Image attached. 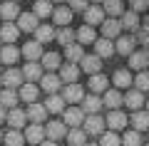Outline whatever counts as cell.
I'll list each match as a JSON object with an SVG mask.
<instances>
[{
	"label": "cell",
	"mask_w": 149,
	"mask_h": 146,
	"mask_svg": "<svg viewBox=\"0 0 149 146\" xmlns=\"http://www.w3.org/2000/svg\"><path fill=\"white\" fill-rule=\"evenodd\" d=\"M85 146H100V144H85Z\"/></svg>",
	"instance_id": "11a10c76"
},
{
	"label": "cell",
	"mask_w": 149,
	"mask_h": 146,
	"mask_svg": "<svg viewBox=\"0 0 149 146\" xmlns=\"http://www.w3.org/2000/svg\"><path fill=\"white\" fill-rule=\"evenodd\" d=\"M65 102H70V104H77V102H82V97H85V89L80 87V84H67L65 87V94H60Z\"/></svg>",
	"instance_id": "3957f363"
},
{
	"label": "cell",
	"mask_w": 149,
	"mask_h": 146,
	"mask_svg": "<svg viewBox=\"0 0 149 146\" xmlns=\"http://www.w3.org/2000/svg\"><path fill=\"white\" fill-rule=\"evenodd\" d=\"M82 55H85V50H82V45H74V42H70V45H65V57L70 60V62H80Z\"/></svg>",
	"instance_id": "d6a6232c"
},
{
	"label": "cell",
	"mask_w": 149,
	"mask_h": 146,
	"mask_svg": "<svg viewBox=\"0 0 149 146\" xmlns=\"http://www.w3.org/2000/svg\"><path fill=\"white\" fill-rule=\"evenodd\" d=\"M3 139H5V146H22L25 136H22V134H20L17 129H13V131H8V134L3 136Z\"/></svg>",
	"instance_id": "60d3db41"
},
{
	"label": "cell",
	"mask_w": 149,
	"mask_h": 146,
	"mask_svg": "<svg viewBox=\"0 0 149 146\" xmlns=\"http://www.w3.org/2000/svg\"><path fill=\"white\" fill-rule=\"evenodd\" d=\"M40 146H57V144H55V141H45V139H42V141H40Z\"/></svg>",
	"instance_id": "816d5d0a"
},
{
	"label": "cell",
	"mask_w": 149,
	"mask_h": 146,
	"mask_svg": "<svg viewBox=\"0 0 149 146\" xmlns=\"http://www.w3.org/2000/svg\"><path fill=\"white\" fill-rule=\"evenodd\" d=\"M45 114H47V111H45V107H42V104H35V102H32L30 109L25 111V116L32 121V124H42V121H45Z\"/></svg>",
	"instance_id": "603a6c76"
},
{
	"label": "cell",
	"mask_w": 149,
	"mask_h": 146,
	"mask_svg": "<svg viewBox=\"0 0 149 146\" xmlns=\"http://www.w3.org/2000/svg\"><path fill=\"white\" fill-rule=\"evenodd\" d=\"M0 139H3V134H0Z\"/></svg>",
	"instance_id": "91938a15"
},
{
	"label": "cell",
	"mask_w": 149,
	"mask_h": 146,
	"mask_svg": "<svg viewBox=\"0 0 149 146\" xmlns=\"http://www.w3.org/2000/svg\"><path fill=\"white\" fill-rule=\"evenodd\" d=\"M0 15H3V22H13L17 15H20V10H17V3H15V0H8V3H3V5H0Z\"/></svg>",
	"instance_id": "9a60e30c"
},
{
	"label": "cell",
	"mask_w": 149,
	"mask_h": 146,
	"mask_svg": "<svg viewBox=\"0 0 149 146\" xmlns=\"http://www.w3.org/2000/svg\"><path fill=\"white\" fill-rule=\"evenodd\" d=\"M129 5H132L134 12H144L149 8V0H129Z\"/></svg>",
	"instance_id": "7dc6e473"
},
{
	"label": "cell",
	"mask_w": 149,
	"mask_h": 146,
	"mask_svg": "<svg viewBox=\"0 0 149 146\" xmlns=\"http://www.w3.org/2000/svg\"><path fill=\"white\" fill-rule=\"evenodd\" d=\"M15 20H17V30H20V32H32L37 25H40V22H37V17L32 15V12H20Z\"/></svg>",
	"instance_id": "277c9868"
},
{
	"label": "cell",
	"mask_w": 149,
	"mask_h": 146,
	"mask_svg": "<svg viewBox=\"0 0 149 146\" xmlns=\"http://www.w3.org/2000/svg\"><path fill=\"white\" fill-rule=\"evenodd\" d=\"M32 32H35V40L40 42V45H42V42L55 40V27H52V25H37Z\"/></svg>",
	"instance_id": "484cf974"
},
{
	"label": "cell",
	"mask_w": 149,
	"mask_h": 146,
	"mask_svg": "<svg viewBox=\"0 0 149 146\" xmlns=\"http://www.w3.org/2000/svg\"><path fill=\"white\" fill-rule=\"evenodd\" d=\"M42 67H45V69H57V67H60V55H57V52L42 55Z\"/></svg>",
	"instance_id": "ee69618b"
},
{
	"label": "cell",
	"mask_w": 149,
	"mask_h": 146,
	"mask_svg": "<svg viewBox=\"0 0 149 146\" xmlns=\"http://www.w3.org/2000/svg\"><path fill=\"white\" fill-rule=\"evenodd\" d=\"M95 3H102V0H95Z\"/></svg>",
	"instance_id": "6f0895ef"
},
{
	"label": "cell",
	"mask_w": 149,
	"mask_h": 146,
	"mask_svg": "<svg viewBox=\"0 0 149 146\" xmlns=\"http://www.w3.org/2000/svg\"><path fill=\"white\" fill-rule=\"evenodd\" d=\"M122 104H127L129 109H139V107L144 104V92H139V89H132V92L122 94Z\"/></svg>",
	"instance_id": "30bf717a"
},
{
	"label": "cell",
	"mask_w": 149,
	"mask_h": 146,
	"mask_svg": "<svg viewBox=\"0 0 149 146\" xmlns=\"http://www.w3.org/2000/svg\"><path fill=\"white\" fill-rule=\"evenodd\" d=\"M134 84H137L139 92H147V89H149V72H144V69H142V72L137 74V79H134Z\"/></svg>",
	"instance_id": "bcb514c9"
},
{
	"label": "cell",
	"mask_w": 149,
	"mask_h": 146,
	"mask_svg": "<svg viewBox=\"0 0 149 146\" xmlns=\"http://www.w3.org/2000/svg\"><path fill=\"white\" fill-rule=\"evenodd\" d=\"M45 111H52V114H62V109H65V99L60 97V94H50L47 97V102H45Z\"/></svg>",
	"instance_id": "cb8c5ba5"
},
{
	"label": "cell",
	"mask_w": 149,
	"mask_h": 146,
	"mask_svg": "<svg viewBox=\"0 0 149 146\" xmlns=\"http://www.w3.org/2000/svg\"><path fill=\"white\" fill-rule=\"evenodd\" d=\"M60 82H67V84H72V82H77V77H80V67L74 62H70V64H65L62 69H60Z\"/></svg>",
	"instance_id": "7c38bea8"
},
{
	"label": "cell",
	"mask_w": 149,
	"mask_h": 146,
	"mask_svg": "<svg viewBox=\"0 0 149 146\" xmlns=\"http://www.w3.org/2000/svg\"><path fill=\"white\" fill-rule=\"evenodd\" d=\"M85 139H87V134L82 129H77L74 126L72 131H67V141H70V146H85Z\"/></svg>",
	"instance_id": "74e56055"
},
{
	"label": "cell",
	"mask_w": 149,
	"mask_h": 146,
	"mask_svg": "<svg viewBox=\"0 0 149 146\" xmlns=\"http://www.w3.org/2000/svg\"><path fill=\"white\" fill-rule=\"evenodd\" d=\"M15 3H17V0H15Z\"/></svg>",
	"instance_id": "94428289"
},
{
	"label": "cell",
	"mask_w": 149,
	"mask_h": 146,
	"mask_svg": "<svg viewBox=\"0 0 149 146\" xmlns=\"http://www.w3.org/2000/svg\"><path fill=\"white\" fill-rule=\"evenodd\" d=\"M55 40H57L60 45H70V42L74 40V32L70 30V27H60V30L55 32Z\"/></svg>",
	"instance_id": "7bdbcfd3"
},
{
	"label": "cell",
	"mask_w": 149,
	"mask_h": 146,
	"mask_svg": "<svg viewBox=\"0 0 149 146\" xmlns=\"http://www.w3.org/2000/svg\"><path fill=\"white\" fill-rule=\"evenodd\" d=\"M147 107H149V102H147ZM147 111H149V109H147Z\"/></svg>",
	"instance_id": "680465c9"
},
{
	"label": "cell",
	"mask_w": 149,
	"mask_h": 146,
	"mask_svg": "<svg viewBox=\"0 0 149 146\" xmlns=\"http://www.w3.org/2000/svg\"><path fill=\"white\" fill-rule=\"evenodd\" d=\"M134 37H129V35H122L117 42H114V52H119V55H132L134 52Z\"/></svg>",
	"instance_id": "2e32d148"
},
{
	"label": "cell",
	"mask_w": 149,
	"mask_h": 146,
	"mask_svg": "<svg viewBox=\"0 0 149 146\" xmlns=\"http://www.w3.org/2000/svg\"><path fill=\"white\" fill-rule=\"evenodd\" d=\"M95 52H97V57H112L114 55V42L112 40H107V37H100V40H95Z\"/></svg>",
	"instance_id": "ba28073f"
},
{
	"label": "cell",
	"mask_w": 149,
	"mask_h": 146,
	"mask_svg": "<svg viewBox=\"0 0 149 146\" xmlns=\"http://www.w3.org/2000/svg\"><path fill=\"white\" fill-rule=\"evenodd\" d=\"M5 116H8V121H10L13 129H20V126H25V119H27L25 111H22V109H15V107H13V111H10V114H5Z\"/></svg>",
	"instance_id": "836d02e7"
},
{
	"label": "cell",
	"mask_w": 149,
	"mask_h": 146,
	"mask_svg": "<svg viewBox=\"0 0 149 146\" xmlns=\"http://www.w3.org/2000/svg\"><path fill=\"white\" fill-rule=\"evenodd\" d=\"M22 136H25L30 144H40V141H42V136H45V129H42L40 124H30V126L25 129V134H22Z\"/></svg>",
	"instance_id": "4dcf8cb0"
},
{
	"label": "cell",
	"mask_w": 149,
	"mask_h": 146,
	"mask_svg": "<svg viewBox=\"0 0 149 146\" xmlns=\"http://www.w3.org/2000/svg\"><path fill=\"white\" fill-rule=\"evenodd\" d=\"M0 84H3V82H0Z\"/></svg>",
	"instance_id": "6125c7cd"
},
{
	"label": "cell",
	"mask_w": 149,
	"mask_h": 146,
	"mask_svg": "<svg viewBox=\"0 0 149 146\" xmlns=\"http://www.w3.org/2000/svg\"><path fill=\"white\" fill-rule=\"evenodd\" d=\"M134 121V131H147L149 129V111H137L132 116Z\"/></svg>",
	"instance_id": "d590c367"
},
{
	"label": "cell",
	"mask_w": 149,
	"mask_h": 146,
	"mask_svg": "<svg viewBox=\"0 0 149 146\" xmlns=\"http://www.w3.org/2000/svg\"><path fill=\"white\" fill-rule=\"evenodd\" d=\"M0 121H5V107H0Z\"/></svg>",
	"instance_id": "f5cc1de1"
},
{
	"label": "cell",
	"mask_w": 149,
	"mask_h": 146,
	"mask_svg": "<svg viewBox=\"0 0 149 146\" xmlns=\"http://www.w3.org/2000/svg\"><path fill=\"white\" fill-rule=\"evenodd\" d=\"M107 124H109V129H112V131H119V129H124V126H127V116H124L122 111L112 109V114L107 116Z\"/></svg>",
	"instance_id": "83f0119b"
},
{
	"label": "cell",
	"mask_w": 149,
	"mask_h": 146,
	"mask_svg": "<svg viewBox=\"0 0 149 146\" xmlns=\"http://www.w3.org/2000/svg\"><path fill=\"white\" fill-rule=\"evenodd\" d=\"M90 5V0H70V10H85V8Z\"/></svg>",
	"instance_id": "681fc988"
},
{
	"label": "cell",
	"mask_w": 149,
	"mask_h": 146,
	"mask_svg": "<svg viewBox=\"0 0 149 146\" xmlns=\"http://www.w3.org/2000/svg\"><path fill=\"white\" fill-rule=\"evenodd\" d=\"M100 146H119V136L114 131H102V139H100Z\"/></svg>",
	"instance_id": "f6af8a7d"
},
{
	"label": "cell",
	"mask_w": 149,
	"mask_h": 146,
	"mask_svg": "<svg viewBox=\"0 0 149 146\" xmlns=\"http://www.w3.org/2000/svg\"><path fill=\"white\" fill-rule=\"evenodd\" d=\"M114 84H117L119 89L129 87V84H132V74H129L127 69H117V72H114Z\"/></svg>",
	"instance_id": "b9f144b4"
},
{
	"label": "cell",
	"mask_w": 149,
	"mask_h": 146,
	"mask_svg": "<svg viewBox=\"0 0 149 146\" xmlns=\"http://www.w3.org/2000/svg\"><path fill=\"white\" fill-rule=\"evenodd\" d=\"M15 104H17V94H15V89L5 87L3 92H0V107H15Z\"/></svg>",
	"instance_id": "8d00e7d4"
},
{
	"label": "cell",
	"mask_w": 149,
	"mask_h": 146,
	"mask_svg": "<svg viewBox=\"0 0 149 146\" xmlns=\"http://www.w3.org/2000/svg\"><path fill=\"white\" fill-rule=\"evenodd\" d=\"M85 124V134H102L104 131V119L100 114H90L87 119H82Z\"/></svg>",
	"instance_id": "7a4b0ae2"
},
{
	"label": "cell",
	"mask_w": 149,
	"mask_h": 146,
	"mask_svg": "<svg viewBox=\"0 0 149 146\" xmlns=\"http://www.w3.org/2000/svg\"><path fill=\"white\" fill-rule=\"evenodd\" d=\"M102 35L107 37V40H112V37H119V32H122V27H119V20H114V17H109V20H102Z\"/></svg>",
	"instance_id": "4fadbf2b"
},
{
	"label": "cell",
	"mask_w": 149,
	"mask_h": 146,
	"mask_svg": "<svg viewBox=\"0 0 149 146\" xmlns=\"http://www.w3.org/2000/svg\"><path fill=\"white\" fill-rule=\"evenodd\" d=\"M90 89H92V92H104V89H107V77H104V74H100V72L92 74V79H90Z\"/></svg>",
	"instance_id": "ab89813d"
},
{
	"label": "cell",
	"mask_w": 149,
	"mask_h": 146,
	"mask_svg": "<svg viewBox=\"0 0 149 146\" xmlns=\"http://www.w3.org/2000/svg\"><path fill=\"white\" fill-rule=\"evenodd\" d=\"M52 3H65V0H52Z\"/></svg>",
	"instance_id": "9f6ffc18"
},
{
	"label": "cell",
	"mask_w": 149,
	"mask_h": 146,
	"mask_svg": "<svg viewBox=\"0 0 149 146\" xmlns=\"http://www.w3.org/2000/svg\"><path fill=\"white\" fill-rule=\"evenodd\" d=\"M0 82L5 84V87H10V89H13V87H20V84L25 82V79H22V72H20V69L10 67L5 74H3V77H0Z\"/></svg>",
	"instance_id": "8fae6325"
},
{
	"label": "cell",
	"mask_w": 149,
	"mask_h": 146,
	"mask_svg": "<svg viewBox=\"0 0 149 146\" xmlns=\"http://www.w3.org/2000/svg\"><path fill=\"white\" fill-rule=\"evenodd\" d=\"M119 104H122V92H119V89H104V99H102V107L117 109Z\"/></svg>",
	"instance_id": "44dd1931"
},
{
	"label": "cell",
	"mask_w": 149,
	"mask_h": 146,
	"mask_svg": "<svg viewBox=\"0 0 149 146\" xmlns=\"http://www.w3.org/2000/svg\"><path fill=\"white\" fill-rule=\"evenodd\" d=\"M100 67H102V60L97 57V55H82V60H80V69H82V72L97 74Z\"/></svg>",
	"instance_id": "6da1fadb"
},
{
	"label": "cell",
	"mask_w": 149,
	"mask_h": 146,
	"mask_svg": "<svg viewBox=\"0 0 149 146\" xmlns=\"http://www.w3.org/2000/svg\"><path fill=\"white\" fill-rule=\"evenodd\" d=\"M17 35H20V30H17L15 22H3V27H0V40L5 42V45H13L17 40Z\"/></svg>",
	"instance_id": "52a82bcc"
},
{
	"label": "cell",
	"mask_w": 149,
	"mask_h": 146,
	"mask_svg": "<svg viewBox=\"0 0 149 146\" xmlns=\"http://www.w3.org/2000/svg\"><path fill=\"white\" fill-rule=\"evenodd\" d=\"M17 57H20V50L13 47V45H5L0 50V62H5V64H15Z\"/></svg>",
	"instance_id": "1f68e13d"
},
{
	"label": "cell",
	"mask_w": 149,
	"mask_h": 146,
	"mask_svg": "<svg viewBox=\"0 0 149 146\" xmlns=\"http://www.w3.org/2000/svg\"><path fill=\"white\" fill-rule=\"evenodd\" d=\"M17 99H22V102H27V104H32V102L37 99V87H35L32 82L20 84V94H17Z\"/></svg>",
	"instance_id": "f546056e"
},
{
	"label": "cell",
	"mask_w": 149,
	"mask_h": 146,
	"mask_svg": "<svg viewBox=\"0 0 149 146\" xmlns=\"http://www.w3.org/2000/svg\"><path fill=\"white\" fill-rule=\"evenodd\" d=\"M22 55H25L30 62H35V60H40L42 57V45L37 40H32V42H25V47H22Z\"/></svg>",
	"instance_id": "ffe728a7"
},
{
	"label": "cell",
	"mask_w": 149,
	"mask_h": 146,
	"mask_svg": "<svg viewBox=\"0 0 149 146\" xmlns=\"http://www.w3.org/2000/svg\"><path fill=\"white\" fill-rule=\"evenodd\" d=\"M102 109V99L97 94H90V97H82V111L85 114H97Z\"/></svg>",
	"instance_id": "e0dca14e"
},
{
	"label": "cell",
	"mask_w": 149,
	"mask_h": 146,
	"mask_svg": "<svg viewBox=\"0 0 149 146\" xmlns=\"http://www.w3.org/2000/svg\"><path fill=\"white\" fill-rule=\"evenodd\" d=\"M52 20H55V25H60V27H67L70 22H72V10H70V8H65V5L52 8Z\"/></svg>",
	"instance_id": "5b68a950"
},
{
	"label": "cell",
	"mask_w": 149,
	"mask_h": 146,
	"mask_svg": "<svg viewBox=\"0 0 149 146\" xmlns=\"http://www.w3.org/2000/svg\"><path fill=\"white\" fill-rule=\"evenodd\" d=\"M129 67H132V69H139V72L147 69V67H149V55L144 52V50H142V52H132V55H129Z\"/></svg>",
	"instance_id": "7402d4cb"
},
{
	"label": "cell",
	"mask_w": 149,
	"mask_h": 146,
	"mask_svg": "<svg viewBox=\"0 0 149 146\" xmlns=\"http://www.w3.org/2000/svg\"><path fill=\"white\" fill-rule=\"evenodd\" d=\"M32 15H35V17H47V15H52V3H50V0H37Z\"/></svg>",
	"instance_id": "e575fe53"
},
{
	"label": "cell",
	"mask_w": 149,
	"mask_h": 146,
	"mask_svg": "<svg viewBox=\"0 0 149 146\" xmlns=\"http://www.w3.org/2000/svg\"><path fill=\"white\" fill-rule=\"evenodd\" d=\"M134 32H137V35H134V42H142V45H144V42H149V30H142V27H137Z\"/></svg>",
	"instance_id": "c3c4849f"
},
{
	"label": "cell",
	"mask_w": 149,
	"mask_h": 146,
	"mask_svg": "<svg viewBox=\"0 0 149 146\" xmlns=\"http://www.w3.org/2000/svg\"><path fill=\"white\" fill-rule=\"evenodd\" d=\"M119 27H124V30H137L139 27V12H134V10L122 12L119 15Z\"/></svg>",
	"instance_id": "d6986e66"
},
{
	"label": "cell",
	"mask_w": 149,
	"mask_h": 146,
	"mask_svg": "<svg viewBox=\"0 0 149 146\" xmlns=\"http://www.w3.org/2000/svg\"><path fill=\"white\" fill-rule=\"evenodd\" d=\"M144 52H147V55H149V42H144Z\"/></svg>",
	"instance_id": "db71d44e"
},
{
	"label": "cell",
	"mask_w": 149,
	"mask_h": 146,
	"mask_svg": "<svg viewBox=\"0 0 149 146\" xmlns=\"http://www.w3.org/2000/svg\"><path fill=\"white\" fill-rule=\"evenodd\" d=\"M142 30H149V15H144V22H142Z\"/></svg>",
	"instance_id": "f907efd6"
},
{
	"label": "cell",
	"mask_w": 149,
	"mask_h": 146,
	"mask_svg": "<svg viewBox=\"0 0 149 146\" xmlns=\"http://www.w3.org/2000/svg\"><path fill=\"white\" fill-rule=\"evenodd\" d=\"M20 72H22V79H27V82H35V79L42 77V67L37 62H27L25 69H20Z\"/></svg>",
	"instance_id": "f1b7e54d"
},
{
	"label": "cell",
	"mask_w": 149,
	"mask_h": 146,
	"mask_svg": "<svg viewBox=\"0 0 149 146\" xmlns=\"http://www.w3.org/2000/svg\"><path fill=\"white\" fill-rule=\"evenodd\" d=\"M102 10H104V15L119 17L124 12V5H122V0H102Z\"/></svg>",
	"instance_id": "d4e9b609"
},
{
	"label": "cell",
	"mask_w": 149,
	"mask_h": 146,
	"mask_svg": "<svg viewBox=\"0 0 149 146\" xmlns=\"http://www.w3.org/2000/svg\"><path fill=\"white\" fill-rule=\"evenodd\" d=\"M62 114H65V121H62V124H67V126H80V124H82V119H85V111L77 109V107L62 109Z\"/></svg>",
	"instance_id": "9c48e42d"
},
{
	"label": "cell",
	"mask_w": 149,
	"mask_h": 146,
	"mask_svg": "<svg viewBox=\"0 0 149 146\" xmlns=\"http://www.w3.org/2000/svg\"><path fill=\"white\" fill-rule=\"evenodd\" d=\"M40 84H42V89H45L47 94H57V89H60V84H62V82H60L57 74H45V72H42Z\"/></svg>",
	"instance_id": "5bb4252c"
},
{
	"label": "cell",
	"mask_w": 149,
	"mask_h": 146,
	"mask_svg": "<svg viewBox=\"0 0 149 146\" xmlns=\"http://www.w3.org/2000/svg\"><path fill=\"white\" fill-rule=\"evenodd\" d=\"M82 12H85V22L87 25H100V22L104 20V10H102L100 5H87Z\"/></svg>",
	"instance_id": "8992f818"
},
{
	"label": "cell",
	"mask_w": 149,
	"mask_h": 146,
	"mask_svg": "<svg viewBox=\"0 0 149 146\" xmlns=\"http://www.w3.org/2000/svg\"><path fill=\"white\" fill-rule=\"evenodd\" d=\"M124 146H142V134L139 131H124V139H119Z\"/></svg>",
	"instance_id": "f35d334b"
},
{
	"label": "cell",
	"mask_w": 149,
	"mask_h": 146,
	"mask_svg": "<svg viewBox=\"0 0 149 146\" xmlns=\"http://www.w3.org/2000/svg\"><path fill=\"white\" fill-rule=\"evenodd\" d=\"M74 37H77V42H80V45H92V42L97 40L95 27H92V25H82L80 30L74 32Z\"/></svg>",
	"instance_id": "ac0fdd59"
},
{
	"label": "cell",
	"mask_w": 149,
	"mask_h": 146,
	"mask_svg": "<svg viewBox=\"0 0 149 146\" xmlns=\"http://www.w3.org/2000/svg\"><path fill=\"white\" fill-rule=\"evenodd\" d=\"M45 134L50 136V141H60V139H65V124L62 121H50L47 124V129H45Z\"/></svg>",
	"instance_id": "4316f807"
}]
</instances>
